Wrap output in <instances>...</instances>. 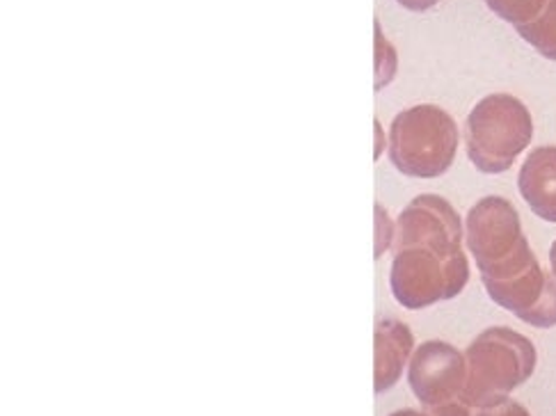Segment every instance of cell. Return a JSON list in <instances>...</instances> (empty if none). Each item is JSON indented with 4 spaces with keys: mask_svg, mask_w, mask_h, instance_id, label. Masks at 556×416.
Returning <instances> with one entry per match:
<instances>
[{
    "mask_svg": "<svg viewBox=\"0 0 556 416\" xmlns=\"http://www.w3.org/2000/svg\"><path fill=\"white\" fill-rule=\"evenodd\" d=\"M525 202L541 220L556 223V147L533 149L518 174Z\"/></svg>",
    "mask_w": 556,
    "mask_h": 416,
    "instance_id": "cell-8",
    "label": "cell"
},
{
    "mask_svg": "<svg viewBox=\"0 0 556 416\" xmlns=\"http://www.w3.org/2000/svg\"><path fill=\"white\" fill-rule=\"evenodd\" d=\"M477 416H531V414H529L527 407L520 405L518 401L506 399V401H502V403H497V405H493V407L479 409Z\"/></svg>",
    "mask_w": 556,
    "mask_h": 416,
    "instance_id": "cell-11",
    "label": "cell"
},
{
    "mask_svg": "<svg viewBox=\"0 0 556 416\" xmlns=\"http://www.w3.org/2000/svg\"><path fill=\"white\" fill-rule=\"evenodd\" d=\"M456 151L458 126L438 105L408 108L390 126V161L405 177H442L454 165Z\"/></svg>",
    "mask_w": 556,
    "mask_h": 416,
    "instance_id": "cell-4",
    "label": "cell"
},
{
    "mask_svg": "<svg viewBox=\"0 0 556 416\" xmlns=\"http://www.w3.org/2000/svg\"><path fill=\"white\" fill-rule=\"evenodd\" d=\"M472 407L465 405L463 401H456V403H448V405H442V407H433L426 414L429 416H472V412H469Z\"/></svg>",
    "mask_w": 556,
    "mask_h": 416,
    "instance_id": "cell-12",
    "label": "cell"
},
{
    "mask_svg": "<svg viewBox=\"0 0 556 416\" xmlns=\"http://www.w3.org/2000/svg\"><path fill=\"white\" fill-rule=\"evenodd\" d=\"M390 416H429L426 412H417V409H399V412H394V414H390Z\"/></svg>",
    "mask_w": 556,
    "mask_h": 416,
    "instance_id": "cell-14",
    "label": "cell"
},
{
    "mask_svg": "<svg viewBox=\"0 0 556 416\" xmlns=\"http://www.w3.org/2000/svg\"><path fill=\"white\" fill-rule=\"evenodd\" d=\"M399 3L405 8V10H410V12H426V10H431V8H435L440 0H399Z\"/></svg>",
    "mask_w": 556,
    "mask_h": 416,
    "instance_id": "cell-13",
    "label": "cell"
},
{
    "mask_svg": "<svg viewBox=\"0 0 556 416\" xmlns=\"http://www.w3.org/2000/svg\"><path fill=\"white\" fill-rule=\"evenodd\" d=\"M465 229L485 291L516 281L539 266L522 231L520 213L504 197H483L469 209Z\"/></svg>",
    "mask_w": 556,
    "mask_h": 416,
    "instance_id": "cell-2",
    "label": "cell"
},
{
    "mask_svg": "<svg viewBox=\"0 0 556 416\" xmlns=\"http://www.w3.org/2000/svg\"><path fill=\"white\" fill-rule=\"evenodd\" d=\"M408 382L426 412L463 401L467 360L452 343L426 341L410 357Z\"/></svg>",
    "mask_w": 556,
    "mask_h": 416,
    "instance_id": "cell-6",
    "label": "cell"
},
{
    "mask_svg": "<svg viewBox=\"0 0 556 416\" xmlns=\"http://www.w3.org/2000/svg\"><path fill=\"white\" fill-rule=\"evenodd\" d=\"M390 287L405 310L454 300L469 281L463 223L438 194H419L396 220Z\"/></svg>",
    "mask_w": 556,
    "mask_h": 416,
    "instance_id": "cell-1",
    "label": "cell"
},
{
    "mask_svg": "<svg viewBox=\"0 0 556 416\" xmlns=\"http://www.w3.org/2000/svg\"><path fill=\"white\" fill-rule=\"evenodd\" d=\"M485 5L500 18L508 21L510 26L520 28L531 24V21L543 12L547 0H485Z\"/></svg>",
    "mask_w": 556,
    "mask_h": 416,
    "instance_id": "cell-10",
    "label": "cell"
},
{
    "mask_svg": "<svg viewBox=\"0 0 556 416\" xmlns=\"http://www.w3.org/2000/svg\"><path fill=\"white\" fill-rule=\"evenodd\" d=\"M467 385L463 403L472 409L493 407L522 387L536 370V348L510 327H488L467 353Z\"/></svg>",
    "mask_w": 556,
    "mask_h": 416,
    "instance_id": "cell-3",
    "label": "cell"
},
{
    "mask_svg": "<svg viewBox=\"0 0 556 416\" xmlns=\"http://www.w3.org/2000/svg\"><path fill=\"white\" fill-rule=\"evenodd\" d=\"M549 266H552V273H554V277H556V240H554V245H552V250H549Z\"/></svg>",
    "mask_w": 556,
    "mask_h": 416,
    "instance_id": "cell-15",
    "label": "cell"
},
{
    "mask_svg": "<svg viewBox=\"0 0 556 416\" xmlns=\"http://www.w3.org/2000/svg\"><path fill=\"white\" fill-rule=\"evenodd\" d=\"M533 138L527 105L510 94L481 99L467 117V156L483 174L510 169Z\"/></svg>",
    "mask_w": 556,
    "mask_h": 416,
    "instance_id": "cell-5",
    "label": "cell"
},
{
    "mask_svg": "<svg viewBox=\"0 0 556 416\" xmlns=\"http://www.w3.org/2000/svg\"><path fill=\"white\" fill-rule=\"evenodd\" d=\"M543 58L556 62V0H547L543 12L527 26L516 28Z\"/></svg>",
    "mask_w": 556,
    "mask_h": 416,
    "instance_id": "cell-9",
    "label": "cell"
},
{
    "mask_svg": "<svg viewBox=\"0 0 556 416\" xmlns=\"http://www.w3.org/2000/svg\"><path fill=\"white\" fill-rule=\"evenodd\" d=\"M415 337L410 327L396 318H380L376 325V393L390 391L403 376L405 364L413 357Z\"/></svg>",
    "mask_w": 556,
    "mask_h": 416,
    "instance_id": "cell-7",
    "label": "cell"
}]
</instances>
